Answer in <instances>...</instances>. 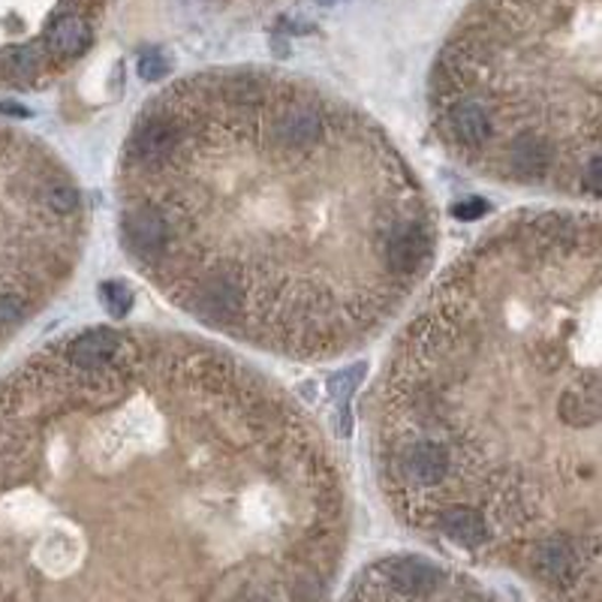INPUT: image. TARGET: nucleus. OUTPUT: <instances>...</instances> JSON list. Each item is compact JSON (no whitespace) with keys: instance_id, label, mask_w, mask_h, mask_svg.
I'll return each mask as SVG.
<instances>
[{"instance_id":"1","label":"nucleus","mask_w":602,"mask_h":602,"mask_svg":"<svg viewBox=\"0 0 602 602\" xmlns=\"http://www.w3.org/2000/svg\"><path fill=\"white\" fill-rule=\"evenodd\" d=\"M79 212V190L48 157L0 127V347L31 319L58 269L52 238Z\"/></svg>"},{"instance_id":"2","label":"nucleus","mask_w":602,"mask_h":602,"mask_svg":"<svg viewBox=\"0 0 602 602\" xmlns=\"http://www.w3.org/2000/svg\"><path fill=\"white\" fill-rule=\"evenodd\" d=\"M371 576H377L386 591L377 593V600H431V597H446L440 591L443 584V572L428 560L419 557H398V560H386L371 569Z\"/></svg>"},{"instance_id":"7","label":"nucleus","mask_w":602,"mask_h":602,"mask_svg":"<svg viewBox=\"0 0 602 602\" xmlns=\"http://www.w3.org/2000/svg\"><path fill=\"white\" fill-rule=\"evenodd\" d=\"M438 531L450 539V543L461 545V548H482L488 543V521L482 512H476L470 507H452L440 509Z\"/></svg>"},{"instance_id":"3","label":"nucleus","mask_w":602,"mask_h":602,"mask_svg":"<svg viewBox=\"0 0 602 602\" xmlns=\"http://www.w3.org/2000/svg\"><path fill=\"white\" fill-rule=\"evenodd\" d=\"M395 470L401 476V482L416 491H438L440 485H446L452 473V455L446 443L434 438H419L410 446H404Z\"/></svg>"},{"instance_id":"13","label":"nucleus","mask_w":602,"mask_h":602,"mask_svg":"<svg viewBox=\"0 0 602 602\" xmlns=\"http://www.w3.org/2000/svg\"><path fill=\"white\" fill-rule=\"evenodd\" d=\"M326 3H331V0H326Z\"/></svg>"},{"instance_id":"6","label":"nucleus","mask_w":602,"mask_h":602,"mask_svg":"<svg viewBox=\"0 0 602 602\" xmlns=\"http://www.w3.org/2000/svg\"><path fill=\"white\" fill-rule=\"evenodd\" d=\"M124 347V334L112 329L84 331L64 347V362L76 371H100L118 359Z\"/></svg>"},{"instance_id":"11","label":"nucleus","mask_w":602,"mask_h":602,"mask_svg":"<svg viewBox=\"0 0 602 602\" xmlns=\"http://www.w3.org/2000/svg\"><path fill=\"white\" fill-rule=\"evenodd\" d=\"M485 212H488V202L479 200V196H467V200H461L452 205V214H455L458 220H479Z\"/></svg>"},{"instance_id":"9","label":"nucleus","mask_w":602,"mask_h":602,"mask_svg":"<svg viewBox=\"0 0 602 602\" xmlns=\"http://www.w3.org/2000/svg\"><path fill=\"white\" fill-rule=\"evenodd\" d=\"M579 184L584 193H591V196H602V157H600V151L591 154V157L581 163Z\"/></svg>"},{"instance_id":"12","label":"nucleus","mask_w":602,"mask_h":602,"mask_svg":"<svg viewBox=\"0 0 602 602\" xmlns=\"http://www.w3.org/2000/svg\"><path fill=\"white\" fill-rule=\"evenodd\" d=\"M166 72H169V60L160 52H148V55L139 58V76L143 79H160Z\"/></svg>"},{"instance_id":"10","label":"nucleus","mask_w":602,"mask_h":602,"mask_svg":"<svg viewBox=\"0 0 602 602\" xmlns=\"http://www.w3.org/2000/svg\"><path fill=\"white\" fill-rule=\"evenodd\" d=\"M362 379H365V365H353L350 371H343L341 377L334 379V395L347 401V398L359 389V383H362Z\"/></svg>"},{"instance_id":"8","label":"nucleus","mask_w":602,"mask_h":602,"mask_svg":"<svg viewBox=\"0 0 602 602\" xmlns=\"http://www.w3.org/2000/svg\"><path fill=\"white\" fill-rule=\"evenodd\" d=\"M100 298H103V305H106L112 317H127L130 314L133 293L121 281H106L100 286Z\"/></svg>"},{"instance_id":"5","label":"nucleus","mask_w":602,"mask_h":602,"mask_svg":"<svg viewBox=\"0 0 602 602\" xmlns=\"http://www.w3.org/2000/svg\"><path fill=\"white\" fill-rule=\"evenodd\" d=\"M440 127L446 133V139L464 151H482L485 145L495 139V124L488 118L482 103H476V100H455L443 112Z\"/></svg>"},{"instance_id":"4","label":"nucleus","mask_w":602,"mask_h":602,"mask_svg":"<svg viewBox=\"0 0 602 602\" xmlns=\"http://www.w3.org/2000/svg\"><path fill=\"white\" fill-rule=\"evenodd\" d=\"M94 43V24L91 15L84 12H64L55 22L48 24L43 34V55H46L48 70H58L67 60H76L84 55Z\"/></svg>"}]
</instances>
